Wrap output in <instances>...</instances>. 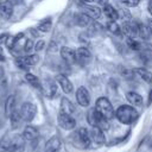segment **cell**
I'll return each instance as SVG.
<instances>
[{"label": "cell", "mask_w": 152, "mask_h": 152, "mask_svg": "<svg viewBox=\"0 0 152 152\" xmlns=\"http://www.w3.org/2000/svg\"><path fill=\"white\" fill-rule=\"evenodd\" d=\"M89 135H90V140L96 144V145H102L104 144L106 141V137H104V133L101 128L99 127H93L89 132Z\"/></svg>", "instance_id": "obj_11"}, {"label": "cell", "mask_w": 152, "mask_h": 152, "mask_svg": "<svg viewBox=\"0 0 152 152\" xmlns=\"http://www.w3.org/2000/svg\"><path fill=\"white\" fill-rule=\"evenodd\" d=\"M102 31V26L97 23H93V24H89V28H88V33L90 36H96L97 33H100Z\"/></svg>", "instance_id": "obj_31"}, {"label": "cell", "mask_w": 152, "mask_h": 152, "mask_svg": "<svg viewBox=\"0 0 152 152\" xmlns=\"http://www.w3.org/2000/svg\"><path fill=\"white\" fill-rule=\"evenodd\" d=\"M126 99L133 106H137V107L142 106V97H141V95H139L135 91H128L126 94Z\"/></svg>", "instance_id": "obj_21"}, {"label": "cell", "mask_w": 152, "mask_h": 152, "mask_svg": "<svg viewBox=\"0 0 152 152\" xmlns=\"http://www.w3.org/2000/svg\"><path fill=\"white\" fill-rule=\"evenodd\" d=\"M99 4H101V5H106L107 2H108V0H96Z\"/></svg>", "instance_id": "obj_43"}, {"label": "cell", "mask_w": 152, "mask_h": 152, "mask_svg": "<svg viewBox=\"0 0 152 152\" xmlns=\"http://www.w3.org/2000/svg\"><path fill=\"white\" fill-rule=\"evenodd\" d=\"M15 64H17V66L19 68V69H21V70H28V65L25 63V61L23 59V57H17L15 58Z\"/></svg>", "instance_id": "obj_34"}, {"label": "cell", "mask_w": 152, "mask_h": 152, "mask_svg": "<svg viewBox=\"0 0 152 152\" xmlns=\"http://www.w3.org/2000/svg\"><path fill=\"white\" fill-rule=\"evenodd\" d=\"M102 11H103V14H104L110 21H116V20L119 19V13H118V11H116L112 5H109V4L103 5Z\"/></svg>", "instance_id": "obj_17"}, {"label": "cell", "mask_w": 152, "mask_h": 152, "mask_svg": "<svg viewBox=\"0 0 152 152\" xmlns=\"http://www.w3.org/2000/svg\"><path fill=\"white\" fill-rule=\"evenodd\" d=\"M87 121L91 127H99L102 131H107L109 128L108 119H106L103 115H101L96 108H90L87 113Z\"/></svg>", "instance_id": "obj_2"}, {"label": "cell", "mask_w": 152, "mask_h": 152, "mask_svg": "<svg viewBox=\"0 0 152 152\" xmlns=\"http://www.w3.org/2000/svg\"><path fill=\"white\" fill-rule=\"evenodd\" d=\"M151 32L148 30V27L141 23H138V37H140L141 39L144 40H147L150 37H151Z\"/></svg>", "instance_id": "obj_25"}, {"label": "cell", "mask_w": 152, "mask_h": 152, "mask_svg": "<svg viewBox=\"0 0 152 152\" xmlns=\"http://www.w3.org/2000/svg\"><path fill=\"white\" fill-rule=\"evenodd\" d=\"M51 20L50 19H45V20H43L39 25H38V31H40V32H48V31H50V28H51Z\"/></svg>", "instance_id": "obj_33"}, {"label": "cell", "mask_w": 152, "mask_h": 152, "mask_svg": "<svg viewBox=\"0 0 152 152\" xmlns=\"http://www.w3.org/2000/svg\"><path fill=\"white\" fill-rule=\"evenodd\" d=\"M152 103V89L150 90V93H148V100H147V106H150Z\"/></svg>", "instance_id": "obj_39"}, {"label": "cell", "mask_w": 152, "mask_h": 152, "mask_svg": "<svg viewBox=\"0 0 152 152\" xmlns=\"http://www.w3.org/2000/svg\"><path fill=\"white\" fill-rule=\"evenodd\" d=\"M42 90L44 93V95L49 99H52L57 95V86H56V82L51 78H45L42 83Z\"/></svg>", "instance_id": "obj_7"}, {"label": "cell", "mask_w": 152, "mask_h": 152, "mask_svg": "<svg viewBox=\"0 0 152 152\" xmlns=\"http://www.w3.org/2000/svg\"><path fill=\"white\" fill-rule=\"evenodd\" d=\"M25 78H26V81H27L31 86H33L34 88H40V87H42V83H40L39 80L37 78V76H34V75L27 72V74L25 75Z\"/></svg>", "instance_id": "obj_29"}, {"label": "cell", "mask_w": 152, "mask_h": 152, "mask_svg": "<svg viewBox=\"0 0 152 152\" xmlns=\"http://www.w3.org/2000/svg\"><path fill=\"white\" fill-rule=\"evenodd\" d=\"M24 147H25L24 137L17 134L12 138V144H11V147H10L8 152H24Z\"/></svg>", "instance_id": "obj_12"}, {"label": "cell", "mask_w": 152, "mask_h": 152, "mask_svg": "<svg viewBox=\"0 0 152 152\" xmlns=\"http://www.w3.org/2000/svg\"><path fill=\"white\" fill-rule=\"evenodd\" d=\"M127 45H128V48H131L132 50H135V51L140 50L144 46V44H141L140 42H138V40H135L133 38H128L127 39Z\"/></svg>", "instance_id": "obj_32"}, {"label": "cell", "mask_w": 152, "mask_h": 152, "mask_svg": "<svg viewBox=\"0 0 152 152\" xmlns=\"http://www.w3.org/2000/svg\"><path fill=\"white\" fill-rule=\"evenodd\" d=\"M71 142L74 146H76L77 148H88L90 146V135L89 132L87 131V128L84 127H80L72 135H71Z\"/></svg>", "instance_id": "obj_3"}, {"label": "cell", "mask_w": 152, "mask_h": 152, "mask_svg": "<svg viewBox=\"0 0 152 152\" xmlns=\"http://www.w3.org/2000/svg\"><path fill=\"white\" fill-rule=\"evenodd\" d=\"M10 120H11V126L12 128H18L20 126V122L23 121V118L20 115V110L14 109L13 113L10 115Z\"/></svg>", "instance_id": "obj_24"}, {"label": "cell", "mask_w": 152, "mask_h": 152, "mask_svg": "<svg viewBox=\"0 0 152 152\" xmlns=\"http://www.w3.org/2000/svg\"><path fill=\"white\" fill-rule=\"evenodd\" d=\"M90 21H91V18H90L89 15H87L84 12L77 13V14L75 15V23H76L78 26H81V27L88 26V25L90 24Z\"/></svg>", "instance_id": "obj_22"}, {"label": "cell", "mask_w": 152, "mask_h": 152, "mask_svg": "<svg viewBox=\"0 0 152 152\" xmlns=\"http://www.w3.org/2000/svg\"><path fill=\"white\" fill-rule=\"evenodd\" d=\"M82 2H84V4H88V2H93V1H95V0H81Z\"/></svg>", "instance_id": "obj_44"}, {"label": "cell", "mask_w": 152, "mask_h": 152, "mask_svg": "<svg viewBox=\"0 0 152 152\" xmlns=\"http://www.w3.org/2000/svg\"><path fill=\"white\" fill-rule=\"evenodd\" d=\"M147 10H148L150 14L152 15V0H150V1H148V6H147Z\"/></svg>", "instance_id": "obj_41"}, {"label": "cell", "mask_w": 152, "mask_h": 152, "mask_svg": "<svg viewBox=\"0 0 152 152\" xmlns=\"http://www.w3.org/2000/svg\"><path fill=\"white\" fill-rule=\"evenodd\" d=\"M13 13V5L11 1L5 0L0 2V15L4 19H10Z\"/></svg>", "instance_id": "obj_14"}, {"label": "cell", "mask_w": 152, "mask_h": 152, "mask_svg": "<svg viewBox=\"0 0 152 152\" xmlns=\"http://www.w3.org/2000/svg\"><path fill=\"white\" fill-rule=\"evenodd\" d=\"M133 72L138 74V76H140L145 82L152 83V72H150L148 70H146L144 68H135V69H133Z\"/></svg>", "instance_id": "obj_23"}, {"label": "cell", "mask_w": 152, "mask_h": 152, "mask_svg": "<svg viewBox=\"0 0 152 152\" xmlns=\"http://www.w3.org/2000/svg\"><path fill=\"white\" fill-rule=\"evenodd\" d=\"M61 112L65 113V114H69V115H72L75 113V106L72 104V102L69 99L62 97V100H61Z\"/></svg>", "instance_id": "obj_19"}, {"label": "cell", "mask_w": 152, "mask_h": 152, "mask_svg": "<svg viewBox=\"0 0 152 152\" xmlns=\"http://www.w3.org/2000/svg\"><path fill=\"white\" fill-rule=\"evenodd\" d=\"M11 144H12V138L4 137L0 140V152H8L10 147H11Z\"/></svg>", "instance_id": "obj_28"}, {"label": "cell", "mask_w": 152, "mask_h": 152, "mask_svg": "<svg viewBox=\"0 0 152 152\" xmlns=\"http://www.w3.org/2000/svg\"><path fill=\"white\" fill-rule=\"evenodd\" d=\"M121 30L128 38H134L138 36V21H125Z\"/></svg>", "instance_id": "obj_10"}, {"label": "cell", "mask_w": 152, "mask_h": 152, "mask_svg": "<svg viewBox=\"0 0 152 152\" xmlns=\"http://www.w3.org/2000/svg\"><path fill=\"white\" fill-rule=\"evenodd\" d=\"M19 110H20V115H21L23 120L26 121V122H30L36 116L37 107H36V104H33L31 102H25V103L21 104V107H20Z\"/></svg>", "instance_id": "obj_5"}, {"label": "cell", "mask_w": 152, "mask_h": 152, "mask_svg": "<svg viewBox=\"0 0 152 152\" xmlns=\"http://www.w3.org/2000/svg\"><path fill=\"white\" fill-rule=\"evenodd\" d=\"M1 61H5V57L2 56V53H0V62H1Z\"/></svg>", "instance_id": "obj_45"}, {"label": "cell", "mask_w": 152, "mask_h": 152, "mask_svg": "<svg viewBox=\"0 0 152 152\" xmlns=\"http://www.w3.org/2000/svg\"><path fill=\"white\" fill-rule=\"evenodd\" d=\"M83 12L89 15L91 19H99V17L101 15V10L96 6H90V5H83L82 6Z\"/></svg>", "instance_id": "obj_20"}, {"label": "cell", "mask_w": 152, "mask_h": 152, "mask_svg": "<svg viewBox=\"0 0 152 152\" xmlns=\"http://www.w3.org/2000/svg\"><path fill=\"white\" fill-rule=\"evenodd\" d=\"M23 59L25 61V63L28 65V66H31V65H34V64H37L38 63V61H39V57H38V55H27V56H23Z\"/></svg>", "instance_id": "obj_30"}, {"label": "cell", "mask_w": 152, "mask_h": 152, "mask_svg": "<svg viewBox=\"0 0 152 152\" xmlns=\"http://www.w3.org/2000/svg\"><path fill=\"white\" fill-rule=\"evenodd\" d=\"M4 74H5V72H4V68L0 65V81L4 78Z\"/></svg>", "instance_id": "obj_42"}, {"label": "cell", "mask_w": 152, "mask_h": 152, "mask_svg": "<svg viewBox=\"0 0 152 152\" xmlns=\"http://www.w3.org/2000/svg\"><path fill=\"white\" fill-rule=\"evenodd\" d=\"M61 57L63 58V61L68 64H72L76 62V58H75V51L68 46H63L61 49Z\"/></svg>", "instance_id": "obj_15"}, {"label": "cell", "mask_w": 152, "mask_h": 152, "mask_svg": "<svg viewBox=\"0 0 152 152\" xmlns=\"http://www.w3.org/2000/svg\"><path fill=\"white\" fill-rule=\"evenodd\" d=\"M56 81L58 82V84L61 86V88L63 89V91H64L65 94H70V93L72 91V89H74L72 83L70 82V80H69L65 75L58 74V75L56 76Z\"/></svg>", "instance_id": "obj_13"}, {"label": "cell", "mask_w": 152, "mask_h": 152, "mask_svg": "<svg viewBox=\"0 0 152 152\" xmlns=\"http://www.w3.org/2000/svg\"><path fill=\"white\" fill-rule=\"evenodd\" d=\"M44 46H45L44 40H39V42H37V43H36V45H34V50H36V51H40Z\"/></svg>", "instance_id": "obj_37"}, {"label": "cell", "mask_w": 152, "mask_h": 152, "mask_svg": "<svg viewBox=\"0 0 152 152\" xmlns=\"http://www.w3.org/2000/svg\"><path fill=\"white\" fill-rule=\"evenodd\" d=\"M58 124H59V126H61L63 129L70 131V129L75 128V126H76V120H75L71 115L61 112V113L58 114Z\"/></svg>", "instance_id": "obj_8"}, {"label": "cell", "mask_w": 152, "mask_h": 152, "mask_svg": "<svg viewBox=\"0 0 152 152\" xmlns=\"http://www.w3.org/2000/svg\"><path fill=\"white\" fill-rule=\"evenodd\" d=\"M115 116L116 119L121 122V124H125V125H131L133 124L139 114L137 112V109H134L132 106H128V104H122L116 110H115Z\"/></svg>", "instance_id": "obj_1"}, {"label": "cell", "mask_w": 152, "mask_h": 152, "mask_svg": "<svg viewBox=\"0 0 152 152\" xmlns=\"http://www.w3.org/2000/svg\"><path fill=\"white\" fill-rule=\"evenodd\" d=\"M25 140H28V141H32V140H36L39 135V132L38 129L34 127V126H26L23 131V134Z\"/></svg>", "instance_id": "obj_16"}, {"label": "cell", "mask_w": 152, "mask_h": 152, "mask_svg": "<svg viewBox=\"0 0 152 152\" xmlns=\"http://www.w3.org/2000/svg\"><path fill=\"white\" fill-rule=\"evenodd\" d=\"M33 48H34L33 42L31 39H26V43H25V46H24V51L25 52H30V51L33 50Z\"/></svg>", "instance_id": "obj_35"}, {"label": "cell", "mask_w": 152, "mask_h": 152, "mask_svg": "<svg viewBox=\"0 0 152 152\" xmlns=\"http://www.w3.org/2000/svg\"><path fill=\"white\" fill-rule=\"evenodd\" d=\"M76 101L82 107H88L90 103V95L86 87H80L76 91Z\"/></svg>", "instance_id": "obj_9"}, {"label": "cell", "mask_w": 152, "mask_h": 152, "mask_svg": "<svg viewBox=\"0 0 152 152\" xmlns=\"http://www.w3.org/2000/svg\"><path fill=\"white\" fill-rule=\"evenodd\" d=\"M10 36L8 34H0V44H5L8 40Z\"/></svg>", "instance_id": "obj_38"}, {"label": "cell", "mask_w": 152, "mask_h": 152, "mask_svg": "<svg viewBox=\"0 0 152 152\" xmlns=\"http://www.w3.org/2000/svg\"><path fill=\"white\" fill-rule=\"evenodd\" d=\"M124 5H126V6H128V7H134V6H137L139 2H140V0H120Z\"/></svg>", "instance_id": "obj_36"}, {"label": "cell", "mask_w": 152, "mask_h": 152, "mask_svg": "<svg viewBox=\"0 0 152 152\" xmlns=\"http://www.w3.org/2000/svg\"><path fill=\"white\" fill-rule=\"evenodd\" d=\"M107 27H108L109 32H112V33L115 34V36H121V34H122L121 27H120L115 21H109V23L107 24Z\"/></svg>", "instance_id": "obj_27"}, {"label": "cell", "mask_w": 152, "mask_h": 152, "mask_svg": "<svg viewBox=\"0 0 152 152\" xmlns=\"http://www.w3.org/2000/svg\"><path fill=\"white\" fill-rule=\"evenodd\" d=\"M15 109V97L13 95H11L7 101H6V104H5V112H6V115L10 118V115L13 113V110Z\"/></svg>", "instance_id": "obj_26"}, {"label": "cell", "mask_w": 152, "mask_h": 152, "mask_svg": "<svg viewBox=\"0 0 152 152\" xmlns=\"http://www.w3.org/2000/svg\"><path fill=\"white\" fill-rule=\"evenodd\" d=\"M61 147V140L58 137L50 138L45 144V152H57Z\"/></svg>", "instance_id": "obj_18"}, {"label": "cell", "mask_w": 152, "mask_h": 152, "mask_svg": "<svg viewBox=\"0 0 152 152\" xmlns=\"http://www.w3.org/2000/svg\"><path fill=\"white\" fill-rule=\"evenodd\" d=\"M147 27H148V30H150V32H151V34H152V19H148V21H147Z\"/></svg>", "instance_id": "obj_40"}, {"label": "cell", "mask_w": 152, "mask_h": 152, "mask_svg": "<svg viewBox=\"0 0 152 152\" xmlns=\"http://www.w3.org/2000/svg\"><path fill=\"white\" fill-rule=\"evenodd\" d=\"M95 108H96V110H97L101 115H103V116H104L106 119H108V120L112 119V118L115 115L114 108H113L110 101H109L107 97H99V99L96 100Z\"/></svg>", "instance_id": "obj_4"}, {"label": "cell", "mask_w": 152, "mask_h": 152, "mask_svg": "<svg viewBox=\"0 0 152 152\" xmlns=\"http://www.w3.org/2000/svg\"><path fill=\"white\" fill-rule=\"evenodd\" d=\"M75 58H76V63L77 64L84 66V65H87L90 62L91 53H90V51L87 48L82 46V48L76 49V51H75Z\"/></svg>", "instance_id": "obj_6"}]
</instances>
